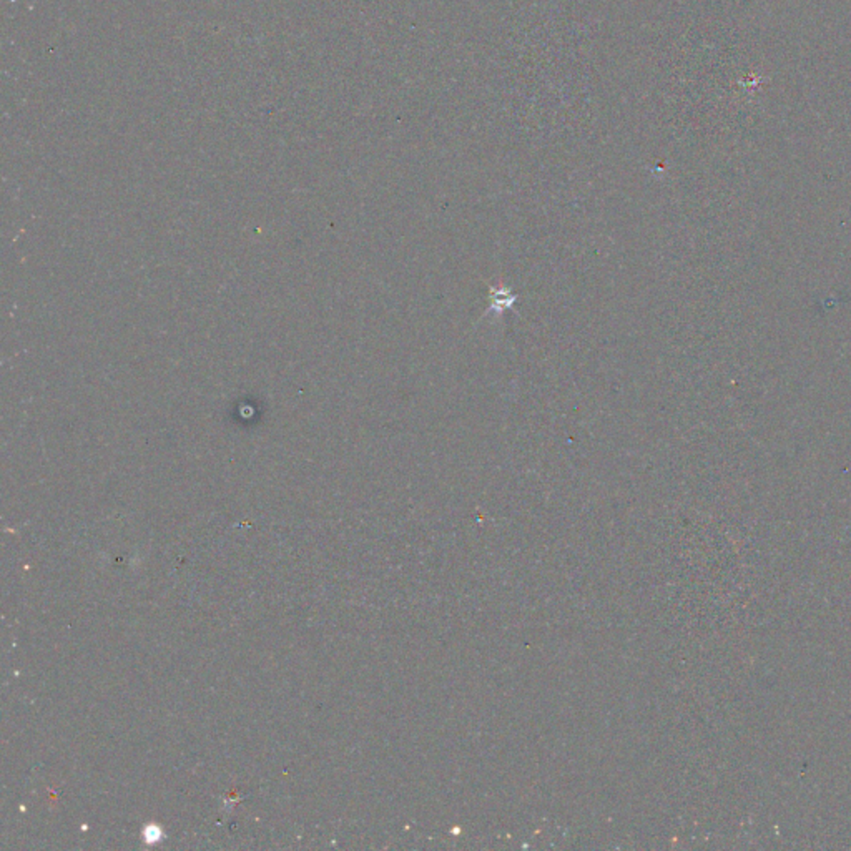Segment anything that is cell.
<instances>
[{
	"label": "cell",
	"instance_id": "6da1fadb",
	"mask_svg": "<svg viewBox=\"0 0 851 851\" xmlns=\"http://www.w3.org/2000/svg\"><path fill=\"white\" fill-rule=\"evenodd\" d=\"M145 840L148 841V843L162 840V829H158L157 827H148L145 829Z\"/></svg>",
	"mask_w": 851,
	"mask_h": 851
}]
</instances>
